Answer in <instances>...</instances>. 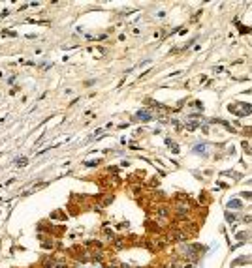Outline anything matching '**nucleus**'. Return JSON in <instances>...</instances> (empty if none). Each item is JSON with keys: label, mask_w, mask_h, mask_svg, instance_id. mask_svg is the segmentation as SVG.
<instances>
[{"label": "nucleus", "mask_w": 252, "mask_h": 268, "mask_svg": "<svg viewBox=\"0 0 252 268\" xmlns=\"http://www.w3.org/2000/svg\"><path fill=\"white\" fill-rule=\"evenodd\" d=\"M233 206V208H241V202L239 201H230V208Z\"/></svg>", "instance_id": "nucleus-3"}, {"label": "nucleus", "mask_w": 252, "mask_h": 268, "mask_svg": "<svg viewBox=\"0 0 252 268\" xmlns=\"http://www.w3.org/2000/svg\"><path fill=\"white\" fill-rule=\"evenodd\" d=\"M137 118H139V120H151V114H149L147 111H143V112H137Z\"/></svg>", "instance_id": "nucleus-1"}, {"label": "nucleus", "mask_w": 252, "mask_h": 268, "mask_svg": "<svg viewBox=\"0 0 252 268\" xmlns=\"http://www.w3.org/2000/svg\"><path fill=\"white\" fill-rule=\"evenodd\" d=\"M17 165L25 167V165H27V157H19V159H17Z\"/></svg>", "instance_id": "nucleus-2"}]
</instances>
